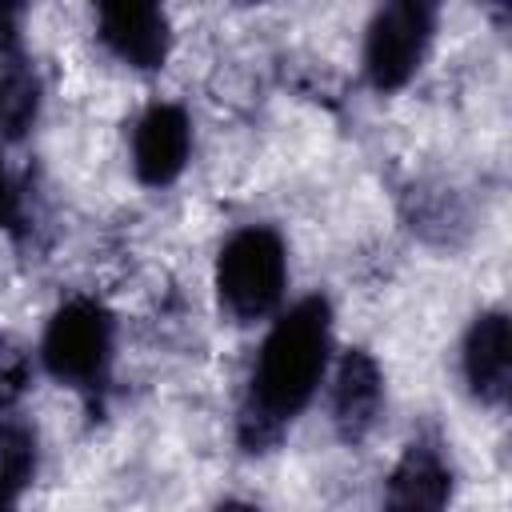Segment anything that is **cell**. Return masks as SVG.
<instances>
[{
    "instance_id": "5bb4252c",
    "label": "cell",
    "mask_w": 512,
    "mask_h": 512,
    "mask_svg": "<svg viewBox=\"0 0 512 512\" xmlns=\"http://www.w3.org/2000/svg\"><path fill=\"white\" fill-rule=\"evenodd\" d=\"M212 512H260L252 500H220Z\"/></svg>"
},
{
    "instance_id": "30bf717a",
    "label": "cell",
    "mask_w": 512,
    "mask_h": 512,
    "mask_svg": "<svg viewBox=\"0 0 512 512\" xmlns=\"http://www.w3.org/2000/svg\"><path fill=\"white\" fill-rule=\"evenodd\" d=\"M40 112V76L36 68L20 56L0 60V140H20Z\"/></svg>"
},
{
    "instance_id": "9c48e42d",
    "label": "cell",
    "mask_w": 512,
    "mask_h": 512,
    "mask_svg": "<svg viewBox=\"0 0 512 512\" xmlns=\"http://www.w3.org/2000/svg\"><path fill=\"white\" fill-rule=\"evenodd\" d=\"M452 464L440 444L412 440L384 484V512H448Z\"/></svg>"
},
{
    "instance_id": "277c9868",
    "label": "cell",
    "mask_w": 512,
    "mask_h": 512,
    "mask_svg": "<svg viewBox=\"0 0 512 512\" xmlns=\"http://www.w3.org/2000/svg\"><path fill=\"white\" fill-rule=\"evenodd\" d=\"M436 36V8L424 0L384 4L364 36V76L376 92H400L424 64Z\"/></svg>"
},
{
    "instance_id": "ba28073f",
    "label": "cell",
    "mask_w": 512,
    "mask_h": 512,
    "mask_svg": "<svg viewBox=\"0 0 512 512\" xmlns=\"http://www.w3.org/2000/svg\"><path fill=\"white\" fill-rule=\"evenodd\" d=\"M460 368H464L468 392L480 404L500 408L508 400V388H512V328H508V316L500 308H488L468 324Z\"/></svg>"
},
{
    "instance_id": "8fae6325",
    "label": "cell",
    "mask_w": 512,
    "mask_h": 512,
    "mask_svg": "<svg viewBox=\"0 0 512 512\" xmlns=\"http://www.w3.org/2000/svg\"><path fill=\"white\" fill-rule=\"evenodd\" d=\"M36 476V432L24 420H0V512H16Z\"/></svg>"
},
{
    "instance_id": "6da1fadb",
    "label": "cell",
    "mask_w": 512,
    "mask_h": 512,
    "mask_svg": "<svg viewBox=\"0 0 512 512\" xmlns=\"http://www.w3.org/2000/svg\"><path fill=\"white\" fill-rule=\"evenodd\" d=\"M332 356V308L324 296H304L280 312L256 352L248 396L240 408V444L248 452L272 448L284 428L316 396Z\"/></svg>"
},
{
    "instance_id": "5b68a950",
    "label": "cell",
    "mask_w": 512,
    "mask_h": 512,
    "mask_svg": "<svg viewBox=\"0 0 512 512\" xmlns=\"http://www.w3.org/2000/svg\"><path fill=\"white\" fill-rule=\"evenodd\" d=\"M192 152V120L180 104H148L132 128V172L148 188L172 184Z\"/></svg>"
},
{
    "instance_id": "3957f363",
    "label": "cell",
    "mask_w": 512,
    "mask_h": 512,
    "mask_svg": "<svg viewBox=\"0 0 512 512\" xmlns=\"http://www.w3.org/2000/svg\"><path fill=\"white\" fill-rule=\"evenodd\" d=\"M44 368L68 388H96L112 364V316L92 296L64 300L40 340Z\"/></svg>"
},
{
    "instance_id": "7a4b0ae2",
    "label": "cell",
    "mask_w": 512,
    "mask_h": 512,
    "mask_svg": "<svg viewBox=\"0 0 512 512\" xmlns=\"http://www.w3.org/2000/svg\"><path fill=\"white\" fill-rule=\"evenodd\" d=\"M284 288H288V252L276 228L248 224L220 244L216 296L232 320L252 324L272 316L284 300Z\"/></svg>"
},
{
    "instance_id": "8992f818",
    "label": "cell",
    "mask_w": 512,
    "mask_h": 512,
    "mask_svg": "<svg viewBox=\"0 0 512 512\" xmlns=\"http://www.w3.org/2000/svg\"><path fill=\"white\" fill-rule=\"evenodd\" d=\"M328 412L332 428L340 440L360 444L380 412H384V372L368 348H348L332 372V392H328Z\"/></svg>"
},
{
    "instance_id": "7c38bea8",
    "label": "cell",
    "mask_w": 512,
    "mask_h": 512,
    "mask_svg": "<svg viewBox=\"0 0 512 512\" xmlns=\"http://www.w3.org/2000/svg\"><path fill=\"white\" fill-rule=\"evenodd\" d=\"M28 380H32V364H28L24 348L4 340L0 344V412H8L28 392Z\"/></svg>"
},
{
    "instance_id": "52a82bcc",
    "label": "cell",
    "mask_w": 512,
    "mask_h": 512,
    "mask_svg": "<svg viewBox=\"0 0 512 512\" xmlns=\"http://www.w3.org/2000/svg\"><path fill=\"white\" fill-rule=\"evenodd\" d=\"M96 36L104 40V48L116 60H124L128 68H140V72L160 68L172 48L168 12L156 4H100Z\"/></svg>"
},
{
    "instance_id": "4fadbf2b",
    "label": "cell",
    "mask_w": 512,
    "mask_h": 512,
    "mask_svg": "<svg viewBox=\"0 0 512 512\" xmlns=\"http://www.w3.org/2000/svg\"><path fill=\"white\" fill-rule=\"evenodd\" d=\"M12 212H16V192H12L8 172L0 168V224H8V220H12Z\"/></svg>"
}]
</instances>
